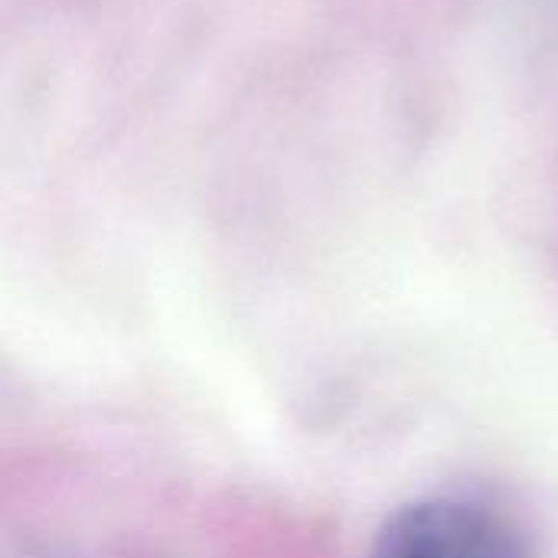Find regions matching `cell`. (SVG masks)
Segmentation results:
<instances>
[{
    "mask_svg": "<svg viewBox=\"0 0 558 558\" xmlns=\"http://www.w3.org/2000/svg\"><path fill=\"white\" fill-rule=\"evenodd\" d=\"M373 558H536L526 530L464 497H425L399 507L376 533Z\"/></svg>",
    "mask_w": 558,
    "mask_h": 558,
    "instance_id": "1",
    "label": "cell"
}]
</instances>
